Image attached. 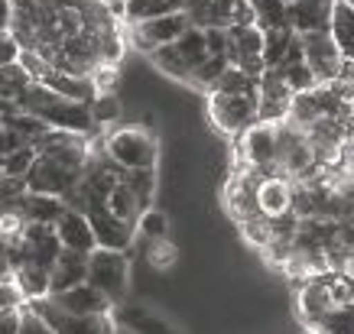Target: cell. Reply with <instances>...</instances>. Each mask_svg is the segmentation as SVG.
<instances>
[{"instance_id":"obj_1","label":"cell","mask_w":354,"mask_h":334,"mask_svg":"<svg viewBox=\"0 0 354 334\" xmlns=\"http://www.w3.org/2000/svg\"><path fill=\"white\" fill-rule=\"evenodd\" d=\"M104 153L120 169H156L160 166V137L150 127H114L104 133Z\"/></svg>"},{"instance_id":"obj_2","label":"cell","mask_w":354,"mask_h":334,"mask_svg":"<svg viewBox=\"0 0 354 334\" xmlns=\"http://www.w3.org/2000/svg\"><path fill=\"white\" fill-rule=\"evenodd\" d=\"M97 292H104L111 305H118L130 289V263L124 250L95 247L88 253V279Z\"/></svg>"},{"instance_id":"obj_3","label":"cell","mask_w":354,"mask_h":334,"mask_svg":"<svg viewBox=\"0 0 354 334\" xmlns=\"http://www.w3.org/2000/svg\"><path fill=\"white\" fill-rule=\"evenodd\" d=\"M208 120L227 137H241L250 124H257V95H208Z\"/></svg>"},{"instance_id":"obj_4","label":"cell","mask_w":354,"mask_h":334,"mask_svg":"<svg viewBox=\"0 0 354 334\" xmlns=\"http://www.w3.org/2000/svg\"><path fill=\"white\" fill-rule=\"evenodd\" d=\"M189 26H192L189 17L179 10V13H166V17H153V20H143V23H130L127 32H124V39H130V46H133L137 52L150 55L153 49H160V46L176 43Z\"/></svg>"},{"instance_id":"obj_5","label":"cell","mask_w":354,"mask_h":334,"mask_svg":"<svg viewBox=\"0 0 354 334\" xmlns=\"http://www.w3.org/2000/svg\"><path fill=\"white\" fill-rule=\"evenodd\" d=\"M234 153L237 162L234 166H257V169H267V166H277V124H250V127L234 137Z\"/></svg>"},{"instance_id":"obj_6","label":"cell","mask_w":354,"mask_h":334,"mask_svg":"<svg viewBox=\"0 0 354 334\" xmlns=\"http://www.w3.org/2000/svg\"><path fill=\"white\" fill-rule=\"evenodd\" d=\"M299 46H302V62L312 68V75H315L319 85L338 78V72H342V52L335 49L328 30L299 32Z\"/></svg>"},{"instance_id":"obj_7","label":"cell","mask_w":354,"mask_h":334,"mask_svg":"<svg viewBox=\"0 0 354 334\" xmlns=\"http://www.w3.org/2000/svg\"><path fill=\"white\" fill-rule=\"evenodd\" d=\"M78 179H82V173H72V169H65V166H59V162L46 159V156L36 153V162L30 166V173L23 175V185H26V192L59 195V198H62Z\"/></svg>"},{"instance_id":"obj_8","label":"cell","mask_w":354,"mask_h":334,"mask_svg":"<svg viewBox=\"0 0 354 334\" xmlns=\"http://www.w3.org/2000/svg\"><path fill=\"white\" fill-rule=\"evenodd\" d=\"M85 217H88V224H91V230H95L97 247L124 250V253H127V247L133 244V237H137V227H130V224H124V221H118V217L108 211V205H104V202H97V205L88 208Z\"/></svg>"},{"instance_id":"obj_9","label":"cell","mask_w":354,"mask_h":334,"mask_svg":"<svg viewBox=\"0 0 354 334\" xmlns=\"http://www.w3.org/2000/svg\"><path fill=\"white\" fill-rule=\"evenodd\" d=\"M49 299L65 315H111V308H114L108 295L97 292L91 282H78V286H72V289H65V292H55Z\"/></svg>"},{"instance_id":"obj_10","label":"cell","mask_w":354,"mask_h":334,"mask_svg":"<svg viewBox=\"0 0 354 334\" xmlns=\"http://www.w3.org/2000/svg\"><path fill=\"white\" fill-rule=\"evenodd\" d=\"M332 3H335V0H296V3H286L283 23H286V26H290L296 36H299V32L328 30Z\"/></svg>"},{"instance_id":"obj_11","label":"cell","mask_w":354,"mask_h":334,"mask_svg":"<svg viewBox=\"0 0 354 334\" xmlns=\"http://www.w3.org/2000/svg\"><path fill=\"white\" fill-rule=\"evenodd\" d=\"M328 308H335V302H332V295H328V289H325V273L309 282H302L299 289H296V312H299L302 324L309 331L322 322Z\"/></svg>"},{"instance_id":"obj_12","label":"cell","mask_w":354,"mask_h":334,"mask_svg":"<svg viewBox=\"0 0 354 334\" xmlns=\"http://www.w3.org/2000/svg\"><path fill=\"white\" fill-rule=\"evenodd\" d=\"M55 237H59V244H62V250H75V253H91V250L97 247L95 240V230H91V224H88L85 215H78V211H68L65 208V215L55 221Z\"/></svg>"},{"instance_id":"obj_13","label":"cell","mask_w":354,"mask_h":334,"mask_svg":"<svg viewBox=\"0 0 354 334\" xmlns=\"http://www.w3.org/2000/svg\"><path fill=\"white\" fill-rule=\"evenodd\" d=\"M88 279V257L85 253H75V250H62L55 257L53 270H49V295L55 292H65L78 286V282Z\"/></svg>"},{"instance_id":"obj_14","label":"cell","mask_w":354,"mask_h":334,"mask_svg":"<svg viewBox=\"0 0 354 334\" xmlns=\"http://www.w3.org/2000/svg\"><path fill=\"white\" fill-rule=\"evenodd\" d=\"M39 85H46L49 91H55L59 97H65V101H75V104H91V97L97 95L95 85H91V78L55 72V68H49V72L39 78Z\"/></svg>"},{"instance_id":"obj_15","label":"cell","mask_w":354,"mask_h":334,"mask_svg":"<svg viewBox=\"0 0 354 334\" xmlns=\"http://www.w3.org/2000/svg\"><path fill=\"white\" fill-rule=\"evenodd\" d=\"M328 36H332L335 49L342 52V59L354 55V7L348 0H335L332 17H328Z\"/></svg>"},{"instance_id":"obj_16","label":"cell","mask_w":354,"mask_h":334,"mask_svg":"<svg viewBox=\"0 0 354 334\" xmlns=\"http://www.w3.org/2000/svg\"><path fill=\"white\" fill-rule=\"evenodd\" d=\"M250 55H263V30L257 23L254 26H227L225 59L231 65H237L241 59H250Z\"/></svg>"},{"instance_id":"obj_17","label":"cell","mask_w":354,"mask_h":334,"mask_svg":"<svg viewBox=\"0 0 354 334\" xmlns=\"http://www.w3.org/2000/svg\"><path fill=\"white\" fill-rule=\"evenodd\" d=\"M290 198H292V182L283 175H270L257 185V208L267 217H277L283 211H290Z\"/></svg>"},{"instance_id":"obj_18","label":"cell","mask_w":354,"mask_h":334,"mask_svg":"<svg viewBox=\"0 0 354 334\" xmlns=\"http://www.w3.org/2000/svg\"><path fill=\"white\" fill-rule=\"evenodd\" d=\"M20 215H23V221H30V224H55V221L65 215V202L59 195L26 192L20 202Z\"/></svg>"},{"instance_id":"obj_19","label":"cell","mask_w":354,"mask_h":334,"mask_svg":"<svg viewBox=\"0 0 354 334\" xmlns=\"http://www.w3.org/2000/svg\"><path fill=\"white\" fill-rule=\"evenodd\" d=\"M10 279L17 282V289L23 292L26 302H36V299H46V295H49V270L39 266V263H30V259L17 263L10 273Z\"/></svg>"},{"instance_id":"obj_20","label":"cell","mask_w":354,"mask_h":334,"mask_svg":"<svg viewBox=\"0 0 354 334\" xmlns=\"http://www.w3.org/2000/svg\"><path fill=\"white\" fill-rule=\"evenodd\" d=\"M120 182L133 192V198H137V205L143 208V211L153 208L156 185H160V173H156V169H124V173H120Z\"/></svg>"},{"instance_id":"obj_21","label":"cell","mask_w":354,"mask_h":334,"mask_svg":"<svg viewBox=\"0 0 354 334\" xmlns=\"http://www.w3.org/2000/svg\"><path fill=\"white\" fill-rule=\"evenodd\" d=\"M179 10H183V0H127L124 3V26L153 20V17H166V13H179Z\"/></svg>"},{"instance_id":"obj_22","label":"cell","mask_w":354,"mask_h":334,"mask_svg":"<svg viewBox=\"0 0 354 334\" xmlns=\"http://www.w3.org/2000/svg\"><path fill=\"white\" fill-rule=\"evenodd\" d=\"M104 205H108V211L118 217V221H124V224H130V227H137V217L143 215V208L137 205L133 192H130L124 182H118L111 188L108 198H104Z\"/></svg>"},{"instance_id":"obj_23","label":"cell","mask_w":354,"mask_h":334,"mask_svg":"<svg viewBox=\"0 0 354 334\" xmlns=\"http://www.w3.org/2000/svg\"><path fill=\"white\" fill-rule=\"evenodd\" d=\"M292 39H296V32H292L286 23L263 30V62H267V68H277V65L283 62V55H286Z\"/></svg>"},{"instance_id":"obj_24","label":"cell","mask_w":354,"mask_h":334,"mask_svg":"<svg viewBox=\"0 0 354 334\" xmlns=\"http://www.w3.org/2000/svg\"><path fill=\"white\" fill-rule=\"evenodd\" d=\"M150 62L160 68L162 75L176 78V81H189V75H192V68L185 65V59L179 52H176V46H160V49H153L150 52Z\"/></svg>"},{"instance_id":"obj_25","label":"cell","mask_w":354,"mask_h":334,"mask_svg":"<svg viewBox=\"0 0 354 334\" xmlns=\"http://www.w3.org/2000/svg\"><path fill=\"white\" fill-rule=\"evenodd\" d=\"M88 114H91V124L97 130L104 127H114L124 114V104H120L118 95H95L91 97V104H88Z\"/></svg>"},{"instance_id":"obj_26","label":"cell","mask_w":354,"mask_h":334,"mask_svg":"<svg viewBox=\"0 0 354 334\" xmlns=\"http://www.w3.org/2000/svg\"><path fill=\"white\" fill-rule=\"evenodd\" d=\"M227 65H231V62H227L225 55H208L202 65H195V68H192V75H189V81H185V85L195 88V91H202V95H208V91H212V85L218 81V75L225 72Z\"/></svg>"},{"instance_id":"obj_27","label":"cell","mask_w":354,"mask_h":334,"mask_svg":"<svg viewBox=\"0 0 354 334\" xmlns=\"http://www.w3.org/2000/svg\"><path fill=\"white\" fill-rule=\"evenodd\" d=\"M172 46H176V52L185 59L189 68H195V65H202L205 59H208V49H205V32L198 30V26H189V30H185Z\"/></svg>"},{"instance_id":"obj_28","label":"cell","mask_w":354,"mask_h":334,"mask_svg":"<svg viewBox=\"0 0 354 334\" xmlns=\"http://www.w3.org/2000/svg\"><path fill=\"white\" fill-rule=\"evenodd\" d=\"M212 91H221V95H257V81L250 75H244L237 65H227L225 72L218 75V81L212 85Z\"/></svg>"},{"instance_id":"obj_29","label":"cell","mask_w":354,"mask_h":334,"mask_svg":"<svg viewBox=\"0 0 354 334\" xmlns=\"http://www.w3.org/2000/svg\"><path fill=\"white\" fill-rule=\"evenodd\" d=\"M322 117V108H319V101H315V95L312 91H296L290 101V114H286V120L290 124H296V127H309L312 120Z\"/></svg>"},{"instance_id":"obj_30","label":"cell","mask_w":354,"mask_h":334,"mask_svg":"<svg viewBox=\"0 0 354 334\" xmlns=\"http://www.w3.org/2000/svg\"><path fill=\"white\" fill-rule=\"evenodd\" d=\"M312 334H354V305L328 308L322 322L312 328Z\"/></svg>"},{"instance_id":"obj_31","label":"cell","mask_w":354,"mask_h":334,"mask_svg":"<svg viewBox=\"0 0 354 334\" xmlns=\"http://www.w3.org/2000/svg\"><path fill=\"white\" fill-rule=\"evenodd\" d=\"M137 234L140 237H147V240L169 237V217H166V211H160V208H147V211L137 217Z\"/></svg>"},{"instance_id":"obj_32","label":"cell","mask_w":354,"mask_h":334,"mask_svg":"<svg viewBox=\"0 0 354 334\" xmlns=\"http://www.w3.org/2000/svg\"><path fill=\"white\" fill-rule=\"evenodd\" d=\"M179 259V250L172 244L169 237H160V240H150V247H147V263H150L156 273H166Z\"/></svg>"},{"instance_id":"obj_33","label":"cell","mask_w":354,"mask_h":334,"mask_svg":"<svg viewBox=\"0 0 354 334\" xmlns=\"http://www.w3.org/2000/svg\"><path fill=\"white\" fill-rule=\"evenodd\" d=\"M325 289L335 305H354V276L351 273H325Z\"/></svg>"},{"instance_id":"obj_34","label":"cell","mask_w":354,"mask_h":334,"mask_svg":"<svg viewBox=\"0 0 354 334\" xmlns=\"http://www.w3.org/2000/svg\"><path fill=\"white\" fill-rule=\"evenodd\" d=\"M279 75H283V81H286V88H290L292 95L296 91H312V88L319 85L315 81V75H312V68L306 62H296V65H277Z\"/></svg>"},{"instance_id":"obj_35","label":"cell","mask_w":354,"mask_h":334,"mask_svg":"<svg viewBox=\"0 0 354 334\" xmlns=\"http://www.w3.org/2000/svg\"><path fill=\"white\" fill-rule=\"evenodd\" d=\"M250 10L257 17L260 30H270V26H279L283 23V13H286V3L283 0H247Z\"/></svg>"},{"instance_id":"obj_36","label":"cell","mask_w":354,"mask_h":334,"mask_svg":"<svg viewBox=\"0 0 354 334\" xmlns=\"http://www.w3.org/2000/svg\"><path fill=\"white\" fill-rule=\"evenodd\" d=\"M241 227V237L250 244V247H267L270 237H273V230H270V217L267 215H257V217H250V221H244V224H237Z\"/></svg>"},{"instance_id":"obj_37","label":"cell","mask_w":354,"mask_h":334,"mask_svg":"<svg viewBox=\"0 0 354 334\" xmlns=\"http://www.w3.org/2000/svg\"><path fill=\"white\" fill-rule=\"evenodd\" d=\"M23 195H26L23 179H10V175H3V179H0V215H7V211H20Z\"/></svg>"},{"instance_id":"obj_38","label":"cell","mask_w":354,"mask_h":334,"mask_svg":"<svg viewBox=\"0 0 354 334\" xmlns=\"http://www.w3.org/2000/svg\"><path fill=\"white\" fill-rule=\"evenodd\" d=\"M3 175H10V179H23V175L30 173V166L36 162V150L32 146H20V150H13L10 156H3Z\"/></svg>"},{"instance_id":"obj_39","label":"cell","mask_w":354,"mask_h":334,"mask_svg":"<svg viewBox=\"0 0 354 334\" xmlns=\"http://www.w3.org/2000/svg\"><path fill=\"white\" fill-rule=\"evenodd\" d=\"M118 81H120L118 65H97L91 72V85H95L97 95H118Z\"/></svg>"},{"instance_id":"obj_40","label":"cell","mask_w":354,"mask_h":334,"mask_svg":"<svg viewBox=\"0 0 354 334\" xmlns=\"http://www.w3.org/2000/svg\"><path fill=\"white\" fill-rule=\"evenodd\" d=\"M17 334H55V331H53V324L46 322V318H39L30 305H23V308H20V328H17Z\"/></svg>"},{"instance_id":"obj_41","label":"cell","mask_w":354,"mask_h":334,"mask_svg":"<svg viewBox=\"0 0 354 334\" xmlns=\"http://www.w3.org/2000/svg\"><path fill=\"white\" fill-rule=\"evenodd\" d=\"M26 299H23V292L17 289V282L13 279H0V312H7V308H23Z\"/></svg>"},{"instance_id":"obj_42","label":"cell","mask_w":354,"mask_h":334,"mask_svg":"<svg viewBox=\"0 0 354 334\" xmlns=\"http://www.w3.org/2000/svg\"><path fill=\"white\" fill-rule=\"evenodd\" d=\"M205 49L208 55H225L227 49V30L225 26H205Z\"/></svg>"},{"instance_id":"obj_43","label":"cell","mask_w":354,"mask_h":334,"mask_svg":"<svg viewBox=\"0 0 354 334\" xmlns=\"http://www.w3.org/2000/svg\"><path fill=\"white\" fill-rule=\"evenodd\" d=\"M20 146H30V143L23 140L17 130H10V127H0V159L3 156H10L13 150H20Z\"/></svg>"},{"instance_id":"obj_44","label":"cell","mask_w":354,"mask_h":334,"mask_svg":"<svg viewBox=\"0 0 354 334\" xmlns=\"http://www.w3.org/2000/svg\"><path fill=\"white\" fill-rule=\"evenodd\" d=\"M17 55H20V46H17V39L10 36V30L0 32V68H3V65H13Z\"/></svg>"},{"instance_id":"obj_45","label":"cell","mask_w":354,"mask_h":334,"mask_svg":"<svg viewBox=\"0 0 354 334\" xmlns=\"http://www.w3.org/2000/svg\"><path fill=\"white\" fill-rule=\"evenodd\" d=\"M237 68L257 81V78L267 72V62H263V55H250V59H241V62H237Z\"/></svg>"},{"instance_id":"obj_46","label":"cell","mask_w":354,"mask_h":334,"mask_svg":"<svg viewBox=\"0 0 354 334\" xmlns=\"http://www.w3.org/2000/svg\"><path fill=\"white\" fill-rule=\"evenodd\" d=\"M17 328H20V308L0 312V334H17Z\"/></svg>"},{"instance_id":"obj_47","label":"cell","mask_w":354,"mask_h":334,"mask_svg":"<svg viewBox=\"0 0 354 334\" xmlns=\"http://www.w3.org/2000/svg\"><path fill=\"white\" fill-rule=\"evenodd\" d=\"M296 62H302V46H299V36L290 43V49H286V55H283V62L279 65H296Z\"/></svg>"},{"instance_id":"obj_48","label":"cell","mask_w":354,"mask_h":334,"mask_svg":"<svg viewBox=\"0 0 354 334\" xmlns=\"http://www.w3.org/2000/svg\"><path fill=\"white\" fill-rule=\"evenodd\" d=\"M13 23V3L10 0H0V32H7Z\"/></svg>"},{"instance_id":"obj_49","label":"cell","mask_w":354,"mask_h":334,"mask_svg":"<svg viewBox=\"0 0 354 334\" xmlns=\"http://www.w3.org/2000/svg\"><path fill=\"white\" fill-rule=\"evenodd\" d=\"M338 78L354 85V55H351V59H342V72H338Z\"/></svg>"},{"instance_id":"obj_50","label":"cell","mask_w":354,"mask_h":334,"mask_svg":"<svg viewBox=\"0 0 354 334\" xmlns=\"http://www.w3.org/2000/svg\"><path fill=\"white\" fill-rule=\"evenodd\" d=\"M101 3H127V0H101Z\"/></svg>"},{"instance_id":"obj_51","label":"cell","mask_w":354,"mask_h":334,"mask_svg":"<svg viewBox=\"0 0 354 334\" xmlns=\"http://www.w3.org/2000/svg\"><path fill=\"white\" fill-rule=\"evenodd\" d=\"M0 179H3V162H0Z\"/></svg>"},{"instance_id":"obj_52","label":"cell","mask_w":354,"mask_h":334,"mask_svg":"<svg viewBox=\"0 0 354 334\" xmlns=\"http://www.w3.org/2000/svg\"><path fill=\"white\" fill-rule=\"evenodd\" d=\"M283 3H296V0H283Z\"/></svg>"},{"instance_id":"obj_53","label":"cell","mask_w":354,"mask_h":334,"mask_svg":"<svg viewBox=\"0 0 354 334\" xmlns=\"http://www.w3.org/2000/svg\"><path fill=\"white\" fill-rule=\"evenodd\" d=\"M348 3H351V7H354V0H348Z\"/></svg>"}]
</instances>
